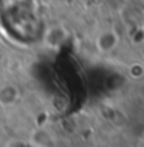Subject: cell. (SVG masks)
Returning a JSON list of instances; mask_svg holds the SVG:
<instances>
[{
	"label": "cell",
	"mask_w": 144,
	"mask_h": 147,
	"mask_svg": "<svg viewBox=\"0 0 144 147\" xmlns=\"http://www.w3.org/2000/svg\"><path fill=\"white\" fill-rule=\"evenodd\" d=\"M119 43V36L115 30H105L96 39V48L101 53H110L118 47Z\"/></svg>",
	"instance_id": "obj_1"
},
{
	"label": "cell",
	"mask_w": 144,
	"mask_h": 147,
	"mask_svg": "<svg viewBox=\"0 0 144 147\" xmlns=\"http://www.w3.org/2000/svg\"><path fill=\"white\" fill-rule=\"evenodd\" d=\"M65 40H67V30L59 25L51 26L45 33V37H43L45 45L50 47V48H59Z\"/></svg>",
	"instance_id": "obj_2"
},
{
	"label": "cell",
	"mask_w": 144,
	"mask_h": 147,
	"mask_svg": "<svg viewBox=\"0 0 144 147\" xmlns=\"http://www.w3.org/2000/svg\"><path fill=\"white\" fill-rule=\"evenodd\" d=\"M19 98V90L14 85H3L0 88V104L2 105H13Z\"/></svg>",
	"instance_id": "obj_3"
},
{
	"label": "cell",
	"mask_w": 144,
	"mask_h": 147,
	"mask_svg": "<svg viewBox=\"0 0 144 147\" xmlns=\"http://www.w3.org/2000/svg\"><path fill=\"white\" fill-rule=\"evenodd\" d=\"M129 74H130V76L133 78V79L143 78V76H144V67H143L139 62L132 63V65L129 67Z\"/></svg>",
	"instance_id": "obj_4"
},
{
	"label": "cell",
	"mask_w": 144,
	"mask_h": 147,
	"mask_svg": "<svg viewBox=\"0 0 144 147\" xmlns=\"http://www.w3.org/2000/svg\"><path fill=\"white\" fill-rule=\"evenodd\" d=\"M139 53H141V56H143V59H144V42L141 43V50H139Z\"/></svg>",
	"instance_id": "obj_5"
}]
</instances>
